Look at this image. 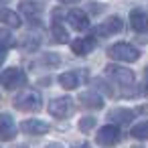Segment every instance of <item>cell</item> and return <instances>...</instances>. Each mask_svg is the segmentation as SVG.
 <instances>
[{"label": "cell", "instance_id": "cell-1", "mask_svg": "<svg viewBox=\"0 0 148 148\" xmlns=\"http://www.w3.org/2000/svg\"><path fill=\"white\" fill-rule=\"evenodd\" d=\"M14 108L21 110V112H39L43 108V99H41V93L37 89H25L21 91L16 97H14Z\"/></svg>", "mask_w": 148, "mask_h": 148}, {"label": "cell", "instance_id": "cell-2", "mask_svg": "<svg viewBox=\"0 0 148 148\" xmlns=\"http://www.w3.org/2000/svg\"><path fill=\"white\" fill-rule=\"evenodd\" d=\"M108 55L112 59H116V61H122V63H134L140 57L138 49L132 47V45H128V43H116V45H112L108 49Z\"/></svg>", "mask_w": 148, "mask_h": 148}, {"label": "cell", "instance_id": "cell-3", "mask_svg": "<svg viewBox=\"0 0 148 148\" xmlns=\"http://www.w3.org/2000/svg\"><path fill=\"white\" fill-rule=\"evenodd\" d=\"M0 83H2L6 89H18V87H25L27 75L18 67H10V69H6L2 75H0Z\"/></svg>", "mask_w": 148, "mask_h": 148}, {"label": "cell", "instance_id": "cell-4", "mask_svg": "<svg viewBox=\"0 0 148 148\" xmlns=\"http://www.w3.org/2000/svg\"><path fill=\"white\" fill-rule=\"evenodd\" d=\"M75 112V101L71 97H57L49 103V114L55 118H69Z\"/></svg>", "mask_w": 148, "mask_h": 148}, {"label": "cell", "instance_id": "cell-5", "mask_svg": "<svg viewBox=\"0 0 148 148\" xmlns=\"http://www.w3.org/2000/svg\"><path fill=\"white\" fill-rule=\"evenodd\" d=\"M106 73H108V77H112L120 85H132L134 83V73L130 69L122 67V65H108L106 67Z\"/></svg>", "mask_w": 148, "mask_h": 148}, {"label": "cell", "instance_id": "cell-6", "mask_svg": "<svg viewBox=\"0 0 148 148\" xmlns=\"http://www.w3.org/2000/svg\"><path fill=\"white\" fill-rule=\"evenodd\" d=\"M120 138H122V134H120L116 124H108V126L97 130V142L101 146H114L120 142Z\"/></svg>", "mask_w": 148, "mask_h": 148}, {"label": "cell", "instance_id": "cell-7", "mask_svg": "<svg viewBox=\"0 0 148 148\" xmlns=\"http://www.w3.org/2000/svg\"><path fill=\"white\" fill-rule=\"evenodd\" d=\"M122 27H124L122 18H120V16H112V18H108L106 23H101V25L95 29V33H97L99 37H110V35L120 33V31H122Z\"/></svg>", "mask_w": 148, "mask_h": 148}, {"label": "cell", "instance_id": "cell-8", "mask_svg": "<svg viewBox=\"0 0 148 148\" xmlns=\"http://www.w3.org/2000/svg\"><path fill=\"white\" fill-rule=\"evenodd\" d=\"M67 23L71 25V29H75V31H87L89 29V18H87V14L83 12V10H69V14H67Z\"/></svg>", "mask_w": 148, "mask_h": 148}, {"label": "cell", "instance_id": "cell-9", "mask_svg": "<svg viewBox=\"0 0 148 148\" xmlns=\"http://www.w3.org/2000/svg\"><path fill=\"white\" fill-rule=\"evenodd\" d=\"M16 134V126L10 114H0V140H12Z\"/></svg>", "mask_w": 148, "mask_h": 148}, {"label": "cell", "instance_id": "cell-10", "mask_svg": "<svg viewBox=\"0 0 148 148\" xmlns=\"http://www.w3.org/2000/svg\"><path fill=\"white\" fill-rule=\"evenodd\" d=\"M95 49V37H83V39H75L71 43V51L75 55H89Z\"/></svg>", "mask_w": 148, "mask_h": 148}, {"label": "cell", "instance_id": "cell-11", "mask_svg": "<svg viewBox=\"0 0 148 148\" xmlns=\"http://www.w3.org/2000/svg\"><path fill=\"white\" fill-rule=\"evenodd\" d=\"M130 25L136 33H146L148 31V12L136 8L130 12Z\"/></svg>", "mask_w": 148, "mask_h": 148}, {"label": "cell", "instance_id": "cell-12", "mask_svg": "<svg viewBox=\"0 0 148 148\" xmlns=\"http://www.w3.org/2000/svg\"><path fill=\"white\" fill-rule=\"evenodd\" d=\"M79 103L87 110H101L103 108V99L95 93V91H83L79 95Z\"/></svg>", "mask_w": 148, "mask_h": 148}, {"label": "cell", "instance_id": "cell-13", "mask_svg": "<svg viewBox=\"0 0 148 148\" xmlns=\"http://www.w3.org/2000/svg\"><path fill=\"white\" fill-rule=\"evenodd\" d=\"M21 130L25 134H31V136H41V134H45L49 130V126L45 122H41V120H25L21 124Z\"/></svg>", "mask_w": 148, "mask_h": 148}, {"label": "cell", "instance_id": "cell-14", "mask_svg": "<svg viewBox=\"0 0 148 148\" xmlns=\"http://www.w3.org/2000/svg\"><path fill=\"white\" fill-rule=\"evenodd\" d=\"M108 120H112V124H130L134 120V112L126 108H116L108 114Z\"/></svg>", "mask_w": 148, "mask_h": 148}, {"label": "cell", "instance_id": "cell-15", "mask_svg": "<svg viewBox=\"0 0 148 148\" xmlns=\"http://www.w3.org/2000/svg\"><path fill=\"white\" fill-rule=\"evenodd\" d=\"M21 12L25 14V16H29V18H33V21H37L39 16H41V10H43V6L39 4V2H29V0H25V2H21Z\"/></svg>", "mask_w": 148, "mask_h": 148}, {"label": "cell", "instance_id": "cell-16", "mask_svg": "<svg viewBox=\"0 0 148 148\" xmlns=\"http://www.w3.org/2000/svg\"><path fill=\"white\" fill-rule=\"evenodd\" d=\"M0 23H4L12 29H18L21 27V16L14 12V10H8V8H0Z\"/></svg>", "mask_w": 148, "mask_h": 148}, {"label": "cell", "instance_id": "cell-17", "mask_svg": "<svg viewBox=\"0 0 148 148\" xmlns=\"http://www.w3.org/2000/svg\"><path fill=\"white\" fill-rule=\"evenodd\" d=\"M59 83H61L63 89H75L77 83H79V75L75 71H65V73L59 75Z\"/></svg>", "mask_w": 148, "mask_h": 148}, {"label": "cell", "instance_id": "cell-18", "mask_svg": "<svg viewBox=\"0 0 148 148\" xmlns=\"http://www.w3.org/2000/svg\"><path fill=\"white\" fill-rule=\"evenodd\" d=\"M51 35H53V41H55V43H67V41H69L67 31H65L59 23H55V25L51 27Z\"/></svg>", "mask_w": 148, "mask_h": 148}, {"label": "cell", "instance_id": "cell-19", "mask_svg": "<svg viewBox=\"0 0 148 148\" xmlns=\"http://www.w3.org/2000/svg\"><path fill=\"white\" fill-rule=\"evenodd\" d=\"M130 136H134L138 140H148V122H140V124L132 126Z\"/></svg>", "mask_w": 148, "mask_h": 148}, {"label": "cell", "instance_id": "cell-20", "mask_svg": "<svg viewBox=\"0 0 148 148\" xmlns=\"http://www.w3.org/2000/svg\"><path fill=\"white\" fill-rule=\"evenodd\" d=\"M93 126H95V120H93V118H89V116L79 120V130H81V132H89Z\"/></svg>", "mask_w": 148, "mask_h": 148}, {"label": "cell", "instance_id": "cell-21", "mask_svg": "<svg viewBox=\"0 0 148 148\" xmlns=\"http://www.w3.org/2000/svg\"><path fill=\"white\" fill-rule=\"evenodd\" d=\"M0 43H2V45H12V37L4 29H0Z\"/></svg>", "mask_w": 148, "mask_h": 148}, {"label": "cell", "instance_id": "cell-22", "mask_svg": "<svg viewBox=\"0 0 148 148\" xmlns=\"http://www.w3.org/2000/svg\"><path fill=\"white\" fill-rule=\"evenodd\" d=\"M4 59H6V45L0 43V65L4 63Z\"/></svg>", "mask_w": 148, "mask_h": 148}, {"label": "cell", "instance_id": "cell-23", "mask_svg": "<svg viewBox=\"0 0 148 148\" xmlns=\"http://www.w3.org/2000/svg\"><path fill=\"white\" fill-rule=\"evenodd\" d=\"M63 4H75V2H79V0H61Z\"/></svg>", "mask_w": 148, "mask_h": 148}, {"label": "cell", "instance_id": "cell-24", "mask_svg": "<svg viewBox=\"0 0 148 148\" xmlns=\"http://www.w3.org/2000/svg\"><path fill=\"white\" fill-rule=\"evenodd\" d=\"M75 148H91V146H89V144H87V142H83V144H77V146H75Z\"/></svg>", "mask_w": 148, "mask_h": 148}, {"label": "cell", "instance_id": "cell-25", "mask_svg": "<svg viewBox=\"0 0 148 148\" xmlns=\"http://www.w3.org/2000/svg\"><path fill=\"white\" fill-rule=\"evenodd\" d=\"M47 148H63V146H61V144H49Z\"/></svg>", "mask_w": 148, "mask_h": 148}, {"label": "cell", "instance_id": "cell-26", "mask_svg": "<svg viewBox=\"0 0 148 148\" xmlns=\"http://www.w3.org/2000/svg\"><path fill=\"white\" fill-rule=\"evenodd\" d=\"M130 148H140V146H130Z\"/></svg>", "mask_w": 148, "mask_h": 148}]
</instances>
